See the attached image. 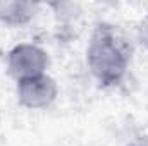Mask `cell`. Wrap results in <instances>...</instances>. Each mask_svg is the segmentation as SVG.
<instances>
[{
  "mask_svg": "<svg viewBox=\"0 0 148 146\" xmlns=\"http://www.w3.org/2000/svg\"><path fill=\"white\" fill-rule=\"evenodd\" d=\"M84 62L98 86L114 88L127 76L131 65V46L117 26L98 23L88 40Z\"/></svg>",
  "mask_w": 148,
  "mask_h": 146,
  "instance_id": "1",
  "label": "cell"
},
{
  "mask_svg": "<svg viewBox=\"0 0 148 146\" xmlns=\"http://www.w3.org/2000/svg\"><path fill=\"white\" fill-rule=\"evenodd\" d=\"M50 53L35 41H21L5 53V71L17 83L35 76L48 74Z\"/></svg>",
  "mask_w": 148,
  "mask_h": 146,
  "instance_id": "2",
  "label": "cell"
},
{
  "mask_svg": "<svg viewBox=\"0 0 148 146\" xmlns=\"http://www.w3.org/2000/svg\"><path fill=\"white\" fill-rule=\"evenodd\" d=\"M59 98V84L50 74L16 83V100L26 110H47Z\"/></svg>",
  "mask_w": 148,
  "mask_h": 146,
  "instance_id": "3",
  "label": "cell"
},
{
  "mask_svg": "<svg viewBox=\"0 0 148 146\" xmlns=\"http://www.w3.org/2000/svg\"><path fill=\"white\" fill-rule=\"evenodd\" d=\"M40 5L28 0H0V24L7 28H23L35 21Z\"/></svg>",
  "mask_w": 148,
  "mask_h": 146,
  "instance_id": "4",
  "label": "cell"
},
{
  "mask_svg": "<svg viewBox=\"0 0 148 146\" xmlns=\"http://www.w3.org/2000/svg\"><path fill=\"white\" fill-rule=\"evenodd\" d=\"M136 41L148 52V14L143 16L136 24Z\"/></svg>",
  "mask_w": 148,
  "mask_h": 146,
  "instance_id": "5",
  "label": "cell"
},
{
  "mask_svg": "<svg viewBox=\"0 0 148 146\" xmlns=\"http://www.w3.org/2000/svg\"><path fill=\"white\" fill-rule=\"evenodd\" d=\"M129 146H148V136H141V138H138L133 145Z\"/></svg>",
  "mask_w": 148,
  "mask_h": 146,
  "instance_id": "6",
  "label": "cell"
}]
</instances>
